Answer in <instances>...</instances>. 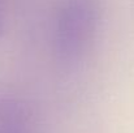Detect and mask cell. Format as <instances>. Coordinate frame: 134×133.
Wrapping results in <instances>:
<instances>
[{
    "mask_svg": "<svg viewBox=\"0 0 134 133\" xmlns=\"http://www.w3.org/2000/svg\"><path fill=\"white\" fill-rule=\"evenodd\" d=\"M0 133H33L31 114L20 98L0 95Z\"/></svg>",
    "mask_w": 134,
    "mask_h": 133,
    "instance_id": "7a4b0ae2",
    "label": "cell"
},
{
    "mask_svg": "<svg viewBox=\"0 0 134 133\" xmlns=\"http://www.w3.org/2000/svg\"><path fill=\"white\" fill-rule=\"evenodd\" d=\"M99 20L96 0L63 1L53 30V50L60 63L74 65L87 55L96 38Z\"/></svg>",
    "mask_w": 134,
    "mask_h": 133,
    "instance_id": "6da1fadb",
    "label": "cell"
},
{
    "mask_svg": "<svg viewBox=\"0 0 134 133\" xmlns=\"http://www.w3.org/2000/svg\"><path fill=\"white\" fill-rule=\"evenodd\" d=\"M4 4H3V0H0V34L3 33V28H4Z\"/></svg>",
    "mask_w": 134,
    "mask_h": 133,
    "instance_id": "3957f363",
    "label": "cell"
}]
</instances>
